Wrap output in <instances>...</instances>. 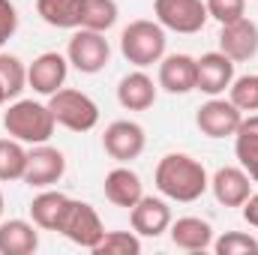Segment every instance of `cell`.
Listing matches in <instances>:
<instances>
[{
	"instance_id": "obj_1",
	"label": "cell",
	"mask_w": 258,
	"mask_h": 255,
	"mask_svg": "<svg viewBox=\"0 0 258 255\" xmlns=\"http://www.w3.org/2000/svg\"><path fill=\"white\" fill-rule=\"evenodd\" d=\"M153 183L168 201L192 204L210 189L207 168L189 153H165L153 171Z\"/></svg>"
},
{
	"instance_id": "obj_2",
	"label": "cell",
	"mask_w": 258,
	"mask_h": 255,
	"mask_svg": "<svg viewBox=\"0 0 258 255\" xmlns=\"http://www.w3.org/2000/svg\"><path fill=\"white\" fill-rule=\"evenodd\" d=\"M54 126H57V120H54L48 102L42 105V102H36V99H15V102L3 111V129H6L15 141L30 144V147L51 141Z\"/></svg>"
},
{
	"instance_id": "obj_3",
	"label": "cell",
	"mask_w": 258,
	"mask_h": 255,
	"mask_svg": "<svg viewBox=\"0 0 258 255\" xmlns=\"http://www.w3.org/2000/svg\"><path fill=\"white\" fill-rule=\"evenodd\" d=\"M165 27L159 21H129L126 27L120 30V54L126 57L135 69H147V66L159 63L165 57Z\"/></svg>"
},
{
	"instance_id": "obj_4",
	"label": "cell",
	"mask_w": 258,
	"mask_h": 255,
	"mask_svg": "<svg viewBox=\"0 0 258 255\" xmlns=\"http://www.w3.org/2000/svg\"><path fill=\"white\" fill-rule=\"evenodd\" d=\"M48 108L57 120V126L69 129V132H90L99 123V105L72 87H60L57 93L48 96Z\"/></svg>"
},
{
	"instance_id": "obj_5",
	"label": "cell",
	"mask_w": 258,
	"mask_h": 255,
	"mask_svg": "<svg viewBox=\"0 0 258 255\" xmlns=\"http://www.w3.org/2000/svg\"><path fill=\"white\" fill-rule=\"evenodd\" d=\"M57 234H63L69 243H75L81 249H93L102 240L105 225H102V219H99V213H96L93 204L69 198L63 216H60V225H57Z\"/></svg>"
},
{
	"instance_id": "obj_6",
	"label": "cell",
	"mask_w": 258,
	"mask_h": 255,
	"mask_svg": "<svg viewBox=\"0 0 258 255\" xmlns=\"http://www.w3.org/2000/svg\"><path fill=\"white\" fill-rule=\"evenodd\" d=\"M66 60L81 75H96L111 60V45H108L105 33H96V30H87V27H75L72 39L66 45Z\"/></svg>"
},
{
	"instance_id": "obj_7",
	"label": "cell",
	"mask_w": 258,
	"mask_h": 255,
	"mask_svg": "<svg viewBox=\"0 0 258 255\" xmlns=\"http://www.w3.org/2000/svg\"><path fill=\"white\" fill-rule=\"evenodd\" d=\"M153 15L165 30L183 33V36L204 30V24L210 18L204 0H153Z\"/></svg>"
},
{
	"instance_id": "obj_8",
	"label": "cell",
	"mask_w": 258,
	"mask_h": 255,
	"mask_svg": "<svg viewBox=\"0 0 258 255\" xmlns=\"http://www.w3.org/2000/svg\"><path fill=\"white\" fill-rule=\"evenodd\" d=\"M66 174V156L63 150L45 144H33L27 150V168H24V183L33 189H48Z\"/></svg>"
},
{
	"instance_id": "obj_9",
	"label": "cell",
	"mask_w": 258,
	"mask_h": 255,
	"mask_svg": "<svg viewBox=\"0 0 258 255\" xmlns=\"http://www.w3.org/2000/svg\"><path fill=\"white\" fill-rule=\"evenodd\" d=\"M243 120V111L222 96H210L198 111H195V126L207 138H234V132Z\"/></svg>"
},
{
	"instance_id": "obj_10",
	"label": "cell",
	"mask_w": 258,
	"mask_h": 255,
	"mask_svg": "<svg viewBox=\"0 0 258 255\" xmlns=\"http://www.w3.org/2000/svg\"><path fill=\"white\" fill-rule=\"evenodd\" d=\"M102 147H105V153L114 162L126 165L132 159H138L144 153V147H147L144 126L135 123V120H114V123H108L105 132H102Z\"/></svg>"
},
{
	"instance_id": "obj_11",
	"label": "cell",
	"mask_w": 258,
	"mask_h": 255,
	"mask_svg": "<svg viewBox=\"0 0 258 255\" xmlns=\"http://www.w3.org/2000/svg\"><path fill=\"white\" fill-rule=\"evenodd\" d=\"M234 81V60L222 51H207L195 57V90L207 96H222Z\"/></svg>"
},
{
	"instance_id": "obj_12",
	"label": "cell",
	"mask_w": 258,
	"mask_h": 255,
	"mask_svg": "<svg viewBox=\"0 0 258 255\" xmlns=\"http://www.w3.org/2000/svg\"><path fill=\"white\" fill-rule=\"evenodd\" d=\"M129 225L138 237H159L168 231L171 225V207L168 201L156 198V195H141L132 207H129Z\"/></svg>"
},
{
	"instance_id": "obj_13",
	"label": "cell",
	"mask_w": 258,
	"mask_h": 255,
	"mask_svg": "<svg viewBox=\"0 0 258 255\" xmlns=\"http://www.w3.org/2000/svg\"><path fill=\"white\" fill-rule=\"evenodd\" d=\"M69 75V60L60 51H42L33 63L27 66V87L39 96H51L66 84Z\"/></svg>"
},
{
	"instance_id": "obj_14",
	"label": "cell",
	"mask_w": 258,
	"mask_h": 255,
	"mask_svg": "<svg viewBox=\"0 0 258 255\" xmlns=\"http://www.w3.org/2000/svg\"><path fill=\"white\" fill-rule=\"evenodd\" d=\"M219 51L228 54L234 63H246L258 54V24L252 18H237L231 24H222L219 30Z\"/></svg>"
},
{
	"instance_id": "obj_15",
	"label": "cell",
	"mask_w": 258,
	"mask_h": 255,
	"mask_svg": "<svg viewBox=\"0 0 258 255\" xmlns=\"http://www.w3.org/2000/svg\"><path fill=\"white\" fill-rule=\"evenodd\" d=\"M210 192L222 207H240L252 195V177L240 165H222L210 177Z\"/></svg>"
},
{
	"instance_id": "obj_16",
	"label": "cell",
	"mask_w": 258,
	"mask_h": 255,
	"mask_svg": "<svg viewBox=\"0 0 258 255\" xmlns=\"http://www.w3.org/2000/svg\"><path fill=\"white\" fill-rule=\"evenodd\" d=\"M171 243L183 252H204L213 246V225L201 216H180L168 225Z\"/></svg>"
},
{
	"instance_id": "obj_17",
	"label": "cell",
	"mask_w": 258,
	"mask_h": 255,
	"mask_svg": "<svg viewBox=\"0 0 258 255\" xmlns=\"http://www.w3.org/2000/svg\"><path fill=\"white\" fill-rule=\"evenodd\" d=\"M159 87L165 93L183 96L195 90V57L189 54H165L159 60Z\"/></svg>"
},
{
	"instance_id": "obj_18",
	"label": "cell",
	"mask_w": 258,
	"mask_h": 255,
	"mask_svg": "<svg viewBox=\"0 0 258 255\" xmlns=\"http://www.w3.org/2000/svg\"><path fill=\"white\" fill-rule=\"evenodd\" d=\"M117 102L126 111H147L156 102V84L144 69L126 72L117 84Z\"/></svg>"
},
{
	"instance_id": "obj_19",
	"label": "cell",
	"mask_w": 258,
	"mask_h": 255,
	"mask_svg": "<svg viewBox=\"0 0 258 255\" xmlns=\"http://www.w3.org/2000/svg\"><path fill=\"white\" fill-rule=\"evenodd\" d=\"M39 249V231L27 219L0 222V255H33Z\"/></svg>"
},
{
	"instance_id": "obj_20",
	"label": "cell",
	"mask_w": 258,
	"mask_h": 255,
	"mask_svg": "<svg viewBox=\"0 0 258 255\" xmlns=\"http://www.w3.org/2000/svg\"><path fill=\"white\" fill-rule=\"evenodd\" d=\"M102 189H105V198L114 204V207H132L141 195H144V183H141V177L126 168V165H117V168H111L108 174H105V183H102Z\"/></svg>"
},
{
	"instance_id": "obj_21",
	"label": "cell",
	"mask_w": 258,
	"mask_h": 255,
	"mask_svg": "<svg viewBox=\"0 0 258 255\" xmlns=\"http://www.w3.org/2000/svg\"><path fill=\"white\" fill-rule=\"evenodd\" d=\"M234 156L240 162V168L258 183V114H249L240 120V126L234 132Z\"/></svg>"
},
{
	"instance_id": "obj_22",
	"label": "cell",
	"mask_w": 258,
	"mask_h": 255,
	"mask_svg": "<svg viewBox=\"0 0 258 255\" xmlns=\"http://www.w3.org/2000/svg\"><path fill=\"white\" fill-rule=\"evenodd\" d=\"M66 204H69V195L54 192L51 186L42 189L33 201H30V219H33V225L42 228V231H57Z\"/></svg>"
},
{
	"instance_id": "obj_23",
	"label": "cell",
	"mask_w": 258,
	"mask_h": 255,
	"mask_svg": "<svg viewBox=\"0 0 258 255\" xmlns=\"http://www.w3.org/2000/svg\"><path fill=\"white\" fill-rule=\"evenodd\" d=\"M36 12L48 27L57 30L81 27V0H36Z\"/></svg>"
},
{
	"instance_id": "obj_24",
	"label": "cell",
	"mask_w": 258,
	"mask_h": 255,
	"mask_svg": "<svg viewBox=\"0 0 258 255\" xmlns=\"http://www.w3.org/2000/svg\"><path fill=\"white\" fill-rule=\"evenodd\" d=\"M117 3L114 0H81V27L96 30V33H108L117 24Z\"/></svg>"
},
{
	"instance_id": "obj_25",
	"label": "cell",
	"mask_w": 258,
	"mask_h": 255,
	"mask_svg": "<svg viewBox=\"0 0 258 255\" xmlns=\"http://www.w3.org/2000/svg\"><path fill=\"white\" fill-rule=\"evenodd\" d=\"M24 168H27V147L21 141H15L12 135L0 138V183L21 180Z\"/></svg>"
},
{
	"instance_id": "obj_26",
	"label": "cell",
	"mask_w": 258,
	"mask_h": 255,
	"mask_svg": "<svg viewBox=\"0 0 258 255\" xmlns=\"http://www.w3.org/2000/svg\"><path fill=\"white\" fill-rule=\"evenodd\" d=\"M0 87L6 93V102L9 99H18L21 90L27 87V66L21 63L18 54L0 51Z\"/></svg>"
},
{
	"instance_id": "obj_27",
	"label": "cell",
	"mask_w": 258,
	"mask_h": 255,
	"mask_svg": "<svg viewBox=\"0 0 258 255\" xmlns=\"http://www.w3.org/2000/svg\"><path fill=\"white\" fill-rule=\"evenodd\" d=\"M93 255H138L141 237L135 231H105L102 240L90 249Z\"/></svg>"
},
{
	"instance_id": "obj_28",
	"label": "cell",
	"mask_w": 258,
	"mask_h": 255,
	"mask_svg": "<svg viewBox=\"0 0 258 255\" xmlns=\"http://www.w3.org/2000/svg\"><path fill=\"white\" fill-rule=\"evenodd\" d=\"M228 99L243 111H258V75L249 72V75H234L231 87H228Z\"/></svg>"
},
{
	"instance_id": "obj_29",
	"label": "cell",
	"mask_w": 258,
	"mask_h": 255,
	"mask_svg": "<svg viewBox=\"0 0 258 255\" xmlns=\"http://www.w3.org/2000/svg\"><path fill=\"white\" fill-rule=\"evenodd\" d=\"M216 255H258V240L243 231H225L210 246Z\"/></svg>"
},
{
	"instance_id": "obj_30",
	"label": "cell",
	"mask_w": 258,
	"mask_h": 255,
	"mask_svg": "<svg viewBox=\"0 0 258 255\" xmlns=\"http://www.w3.org/2000/svg\"><path fill=\"white\" fill-rule=\"evenodd\" d=\"M204 3H207V15L219 24H231L246 15V0H204Z\"/></svg>"
},
{
	"instance_id": "obj_31",
	"label": "cell",
	"mask_w": 258,
	"mask_h": 255,
	"mask_svg": "<svg viewBox=\"0 0 258 255\" xmlns=\"http://www.w3.org/2000/svg\"><path fill=\"white\" fill-rule=\"evenodd\" d=\"M18 30V9L12 6V0H0V48L6 45V39H12Z\"/></svg>"
},
{
	"instance_id": "obj_32",
	"label": "cell",
	"mask_w": 258,
	"mask_h": 255,
	"mask_svg": "<svg viewBox=\"0 0 258 255\" xmlns=\"http://www.w3.org/2000/svg\"><path fill=\"white\" fill-rule=\"evenodd\" d=\"M240 213H243V219H246L252 228H258V192H252V195L240 204Z\"/></svg>"
},
{
	"instance_id": "obj_33",
	"label": "cell",
	"mask_w": 258,
	"mask_h": 255,
	"mask_svg": "<svg viewBox=\"0 0 258 255\" xmlns=\"http://www.w3.org/2000/svg\"><path fill=\"white\" fill-rule=\"evenodd\" d=\"M3 207H6V201H3V192H0V216H3Z\"/></svg>"
},
{
	"instance_id": "obj_34",
	"label": "cell",
	"mask_w": 258,
	"mask_h": 255,
	"mask_svg": "<svg viewBox=\"0 0 258 255\" xmlns=\"http://www.w3.org/2000/svg\"><path fill=\"white\" fill-rule=\"evenodd\" d=\"M3 102H6V93H3V87H0V105H3Z\"/></svg>"
},
{
	"instance_id": "obj_35",
	"label": "cell",
	"mask_w": 258,
	"mask_h": 255,
	"mask_svg": "<svg viewBox=\"0 0 258 255\" xmlns=\"http://www.w3.org/2000/svg\"><path fill=\"white\" fill-rule=\"evenodd\" d=\"M255 3H258V0H255Z\"/></svg>"
}]
</instances>
